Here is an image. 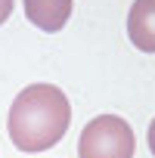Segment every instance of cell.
I'll return each instance as SVG.
<instances>
[{"mask_svg":"<svg viewBox=\"0 0 155 158\" xmlns=\"http://www.w3.org/2000/svg\"><path fill=\"white\" fill-rule=\"evenodd\" d=\"M68 124H71L68 96L53 84H31L13 99L6 133L16 149L44 152V149H53L65 136Z\"/></svg>","mask_w":155,"mask_h":158,"instance_id":"cell-1","label":"cell"},{"mask_svg":"<svg viewBox=\"0 0 155 158\" xmlns=\"http://www.w3.org/2000/svg\"><path fill=\"white\" fill-rule=\"evenodd\" d=\"M136 139L121 115L93 118L78 139V158H133Z\"/></svg>","mask_w":155,"mask_h":158,"instance_id":"cell-2","label":"cell"},{"mask_svg":"<svg viewBox=\"0 0 155 158\" xmlns=\"http://www.w3.org/2000/svg\"><path fill=\"white\" fill-rule=\"evenodd\" d=\"M146 139H149V149H152V155H155V118H152V124H149V133H146Z\"/></svg>","mask_w":155,"mask_h":158,"instance_id":"cell-6","label":"cell"},{"mask_svg":"<svg viewBox=\"0 0 155 158\" xmlns=\"http://www.w3.org/2000/svg\"><path fill=\"white\" fill-rule=\"evenodd\" d=\"M127 37L136 50L155 53V0H133L127 16Z\"/></svg>","mask_w":155,"mask_h":158,"instance_id":"cell-4","label":"cell"},{"mask_svg":"<svg viewBox=\"0 0 155 158\" xmlns=\"http://www.w3.org/2000/svg\"><path fill=\"white\" fill-rule=\"evenodd\" d=\"M10 13H13V0H0V25L10 19Z\"/></svg>","mask_w":155,"mask_h":158,"instance_id":"cell-5","label":"cell"},{"mask_svg":"<svg viewBox=\"0 0 155 158\" xmlns=\"http://www.w3.org/2000/svg\"><path fill=\"white\" fill-rule=\"evenodd\" d=\"M25 3V16L34 28L56 34L65 28V22L71 19V0H22Z\"/></svg>","mask_w":155,"mask_h":158,"instance_id":"cell-3","label":"cell"}]
</instances>
